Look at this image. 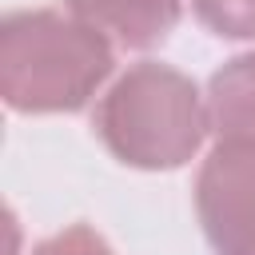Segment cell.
I'll use <instances>...</instances> for the list:
<instances>
[{"label":"cell","instance_id":"obj_1","mask_svg":"<svg viewBox=\"0 0 255 255\" xmlns=\"http://www.w3.org/2000/svg\"><path fill=\"white\" fill-rule=\"evenodd\" d=\"M112 76V40L72 12L24 8L0 24V96L12 112H80Z\"/></svg>","mask_w":255,"mask_h":255},{"label":"cell","instance_id":"obj_4","mask_svg":"<svg viewBox=\"0 0 255 255\" xmlns=\"http://www.w3.org/2000/svg\"><path fill=\"white\" fill-rule=\"evenodd\" d=\"M68 12L92 24L96 32H104L112 44L147 52L175 32L183 4L179 0H68Z\"/></svg>","mask_w":255,"mask_h":255},{"label":"cell","instance_id":"obj_3","mask_svg":"<svg viewBox=\"0 0 255 255\" xmlns=\"http://www.w3.org/2000/svg\"><path fill=\"white\" fill-rule=\"evenodd\" d=\"M195 215L215 255H255V143L219 139L195 175Z\"/></svg>","mask_w":255,"mask_h":255},{"label":"cell","instance_id":"obj_5","mask_svg":"<svg viewBox=\"0 0 255 255\" xmlns=\"http://www.w3.org/2000/svg\"><path fill=\"white\" fill-rule=\"evenodd\" d=\"M207 116L219 139L255 143V52L227 60L207 84Z\"/></svg>","mask_w":255,"mask_h":255},{"label":"cell","instance_id":"obj_6","mask_svg":"<svg viewBox=\"0 0 255 255\" xmlns=\"http://www.w3.org/2000/svg\"><path fill=\"white\" fill-rule=\"evenodd\" d=\"M195 20L223 40H255V0H191Z\"/></svg>","mask_w":255,"mask_h":255},{"label":"cell","instance_id":"obj_7","mask_svg":"<svg viewBox=\"0 0 255 255\" xmlns=\"http://www.w3.org/2000/svg\"><path fill=\"white\" fill-rule=\"evenodd\" d=\"M32 255H116V251H112L88 223H72V227H64V231H56L52 239L36 243Z\"/></svg>","mask_w":255,"mask_h":255},{"label":"cell","instance_id":"obj_2","mask_svg":"<svg viewBox=\"0 0 255 255\" xmlns=\"http://www.w3.org/2000/svg\"><path fill=\"white\" fill-rule=\"evenodd\" d=\"M100 143L128 167L171 171L183 167L207 139V96L171 64H131L96 104Z\"/></svg>","mask_w":255,"mask_h":255}]
</instances>
